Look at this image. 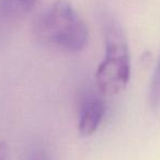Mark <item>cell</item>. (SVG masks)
<instances>
[{
    "instance_id": "6da1fadb",
    "label": "cell",
    "mask_w": 160,
    "mask_h": 160,
    "mask_svg": "<svg viewBox=\"0 0 160 160\" xmlns=\"http://www.w3.org/2000/svg\"><path fill=\"white\" fill-rule=\"evenodd\" d=\"M33 32L40 42L69 53L82 51L89 42L87 24L67 0H57L41 12Z\"/></svg>"
},
{
    "instance_id": "7a4b0ae2",
    "label": "cell",
    "mask_w": 160,
    "mask_h": 160,
    "mask_svg": "<svg viewBox=\"0 0 160 160\" xmlns=\"http://www.w3.org/2000/svg\"><path fill=\"white\" fill-rule=\"evenodd\" d=\"M100 22L104 38L105 54L96 73L102 93L114 96L125 89L131 76V54L122 25L111 11L102 9Z\"/></svg>"
},
{
    "instance_id": "3957f363",
    "label": "cell",
    "mask_w": 160,
    "mask_h": 160,
    "mask_svg": "<svg viewBox=\"0 0 160 160\" xmlns=\"http://www.w3.org/2000/svg\"><path fill=\"white\" fill-rule=\"evenodd\" d=\"M105 113V103L96 94H85L80 100L78 131L81 136H90L97 132Z\"/></svg>"
},
{
    "instance_id": "277c9868",
    "label": "cell",
    "mask_w": 160,
    "mask_h": 160,
    "mask_svg": "<svg viewBox=\"0 0 160 160\" xmlns=\"http://www.w3.org/2000/svg\"><path fill=\"white\" fill-rule=\"evenodd\" d=\"M40 0H0V19L16 21L33 10Z\"/></svg>"
},
{
    "instance_id": "5b68a950",
    "label": "cell",
    "mask_w": 160,
    "mask_h": 160,
    "mask_svg": "<svg viewBox=\"0 0 160 160\" xmlns=\"http://www.w3.org/2000/svg\"><path fill=\"white\" fill-rule=\"evenodd\" d=\"M22 160H55L52 148L43 142H34L28 146Z\"/></svg>"
},
{
    "instance_id": "8992f818",
    "label": "cell",
    "mask_w": 160,
    "mask_h": 160,
    "mask_svg": "<svg viewBox=\"0 0 160 160\" xmlns=\"http://www.w3.org/2000/svg\"><path fill=\"white\" fill-rule=\"evenodd\" d=\"M149 102L153 110H158L160 108V59L151 78L150 89H149Z\"/></svg>"
},
{
    "instance_id": "52a82bcc",
    "label": "cell",
    "mask_w": 160,
    "mask_h": 160,
    "mask_svg": "<svg viewBox=\"0 0 160 160\" xmlns=\"http://www.w3.org/2000/svg\"><path fill=\"white\" fill-rule=\"evenodd\" d=\"M8 150V145L5 142H0V160H7Z\"/></svg>"
}]
</instances>
